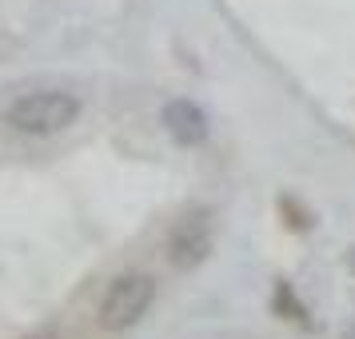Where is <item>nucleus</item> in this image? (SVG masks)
<instances>
[{
	"label": "nucleus",
	"instance_id": "obj_1",
	"mask_svg": "<svg viewBox=\"0 0 355 339\" xmlns=\"http://www.w3.org/2000/svg\"><path fill=\"white\" fill-rule=\"evenodd\" d=\"M80 116V100L72 92H28V96L12 100L8 108V128L20 132V136H56L76 124Z\"/></svg>",
	"mask_w": 355,
	"mask_h": 339
},
{
	"label": "nucleus",
	"instance_id": "obj_2",
	"mask_svg": "<svg viewBox=\"0 0 355 339\" xmlns=\"http://www.w3.org/2000/svg\"><path fill=\"white\" fill-rule=\"evenodd\" d=\"M152 304H156V275L148 272L116 275L104 291V299H100V327L104 331H128L144 320Z\"/></svg>",
	"mask_w": 355,
	"mask_h": 339
},
{
	"label": "nucleus",
	"instance_id": "obj_3",
	"mask_svg": "<svg viewBox=\"0 0 355 339\" xmlns=\"http://www.w3.org/2000/svg\"><path fill=\"white\" fill-rule=\"evenodd\" d=\"M211 247H216V227H211L208 211H188L172 227V236H168V259H172V268H180V272L200 268L211 256Z\"/></svg>",
	"mask_w": 355,
	"mask_h": 339
},
{
	"label": "nucleus",
	"instance_id": "obj_4",
	"mask_svg": "<svg viewBox=\"0 0 355 339\" xmlns=\"http://www.w3.org/2000/svg\"><path fill=\"white\" fill-rule=\"evenodd\" d=\"M164 128H168V136H172L180 148L204 144V140H208V132H211L204 108L192 104V100H172V104L164 108Z\"/></svg>",
	"mask_w": 355,
	"mask_h": 339
},
{
	"label": "nucleus",
	"instance_id": "obj_5",
	"mask_svg": "<svg viewBox=\"0 0 355 339\" xmlns=\"http://www.w3.org/2000/svg\"><path fill=\"white\" fill-rule=\"evenodd\" d=\"M28 339H60V336H52V331H40V336H28Z\"/></svg>",
	"mask_w": 355,
	"mask_h": 339
}]
</instances>
